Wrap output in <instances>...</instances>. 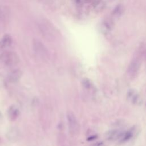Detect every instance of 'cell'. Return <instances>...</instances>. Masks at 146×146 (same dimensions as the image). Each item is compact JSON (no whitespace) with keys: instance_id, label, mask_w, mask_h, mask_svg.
<instances>
[{"instance_id":"ba28073f","label":"cell","mask_w":146,"mask_h":146,"mask_svg":"<svg viewBox=\"0 0 146 146\" xmlns=\"http://www.w3.org/2000/svg\"><path fill=\"white\" fill-rule=\"evenodd\" d=\"M114 27V22L111 18H106L102 23V30L103 33H107L111 31Z\"/></svg>"},{"instance_id":"2e32d148","label":"cell","mask_w":146,"mask_h":146,"mask_svg":"<svg viewBox=\"0 0 146 146\" xmlns=\"http://www.w3.org/2000/svg\"><path fill=\"white\" fill-rule=\"evenodd\" d=\"M41 1H42L43 2H45V1H48V0H41Z\"/></svg>"},{"instance_id":"8fae6325","label":"cell","mask_w":146,"mask_h":146,"mask_svg":"<svg viewBox=\"0 0 146 146\" xmlns=\"http://www.w3.org/2000/svg\"><path fill=\"white\" fill-rule=\"evenodd\" d=\"M124 133L121 132L119 130H112L108 131L106 135L108 140H112L121 137Z\"/></svg>"},{"instance_id":"5b68a950","label":"cell","mask_w":146,"mask_h":146,"mask_svg":"<svg viewBox=\"0 0 146 146\" xmlns=\"http://www.w3.org/2000/svg\"><path fill=\"white\" fill-rule=\"evenodd\" d=\"M140 64V60L137 58H135L131 60L128 67V74L132 79L135 78L137 75Z\"/></svg>"},{"instance_id":"6da1fadb","label":"cell","mask_w":146,"mask_h":146,"mask_svg":"<svg viewBox=\"0 0 146 146\" xmlns=\"http://www.w3.org/2000/svg\"><path fill=\"white\" fill-rule=\"evenodd\" d=\"M37 26L40 33L47 40L52 41L56 38V30L48 20L45 18L39 19L37 22Z\"/></svg>"},{"instance_id":"30bf717a","label":"cell","mask_w":146,"mask_h":146,"mask_svg":"<svg viewBox=\"0 0 146 146\" xmlns=\"http://www.w3.org/2000/svg\"><path fill=\"white\" fill-rule=\"evenodd\" d=\"M11 36L9 34H5L0 40V50H3L9 47L12 43Z\"/></svg>"},{"instance_id":"9a60e30c","label":"cell","mask_w":146,"mask_h":146,"mask_svg":"<svg viewBox=\"0 0 146 146\" xmlns=\"http://www.w3.org/2000/svg\"><path fill=\"white\" fill-rule=\"evenodd\" d=\"M102 0H92V5L94 7H97L101 3Z\"/></svg>"},{"instance_id":"5bb4252c","label":"cell","mask_w":146,"mask_h":146,"mask_svg":"<svg viewBox=\"0 0 146 146\" xmlns=\"http://www.w3.org/2000/svg\"><path fill=\"white\" fill-rule=\"evenodd\" d=\"M82 85L86 89H90L92 86V84H91V82L88 79H84L83 80Z\"/></svg>"},{"instance_id":"277c9868","label":"cell","mask_w":146,"mask_h":146,"mask_svg":"<svg viewBox=\"0 0 146 146\" xmlns=\"http://www.w3.org/2000/svg\"><path fill=\"white\" fill-rule=\"evenodd\" d=\"M68 129L72 135H76L79 130V125L75 115L71 111L68 112L67 114Z\"/></svg>"},{"instance_id":"4fadbf2b","label":"cell","mask_w":146,"mask_h":146,"mask_svg":"<svg viewBox=\"0 0 146 146\" xmlns=\"http://www.w3.org/2000/svg\"><path fill=\"white\" fill-rule=\"evenodd\" d=\"M133 134V129H131L130 130H129L128 131L126 132L125 133H124L123 136H121L122 137L121 138L120 142V143H125L127 141H128L132 136Z\"/></svg>"},{"instance_id":"9c48e42d","label":"cell","mask_w":146,"mask_h":146,"mask_svg":"<svg viewBox=\"0 0 146 146\" xmlns=\"http://www.w3.org/2000/svg\"><path fill=\"white\" fill-rule=\"evenodd\" d=\"M19 115V110L16 106H11L7 111V116L10 120H15Z\"/></svg>"},{"instance_id":"e0dca14e","label":"cell","mask_w":146,"mask_h":146,"mask_svg":"<svg viewBox=\"0 0 146 146\" xmlns=\"http://www.w3.org/2000/svg\"><path fill=\"white\" fill-rule=\"evenodd\" d=\"M0 141H1V138H0Z\"/></svg>"},{"instance_id":"7c38bea8","label":"cell","mask_w":146,"mask_h":146,"mask_svg":"<svg viewBox=\"0 0 146 146\" xmlns=\"http://www.w3.org/2000/svg\"><path fill=\"white\" fill-rule=\"evenodd\" d=\"M124 11V6L120 4L117 5L113 10L112 11V16L115 18L120 17L121 15H122Z\"/></svg>"},{"instance_id":"7a4b0ae2","label":"cell","mask_w":146,"mask_h":146,"mask_svg":"<svg viewBox=\"0 0 146 146\" xmlns=\"http://www.w3.org/2000/svg\"><path fill=\"white\" fill-rule=\"evenodd\" d=\"M19 58L17 53L13 51H5L0 54V65L10 67L17 65Z\"/></svg>"},{"instance_id":"3957f363","label":"cell","mask_w":146,"mask_h":146,"mask_svg":"<svg viewBox=\"0 0 146 146\" xmlns=\"http://www.w3.org/2000/svg\"><path fill=\"white\" fill-rule=\"evenodd\" d=\"M32 46L34 53L38 58L44 60L48 59L49 54L48 50L40 40L37 39H33Z\"/></svg>"},{"instance_id":"52a82bcc","label":"cell","mask_w":146,"mask_h":146,"mask_svg":"<svg viewBox=\"0 0 146 146\" xmlns=\"http://www.w3.org/2000/svg\"><path fill=\"white\" fill-rule=\"evenodd\" d=\"M22 72L19 69H15L9 73L7 76V80L9 82L14 83L17 82L22 77Z\"/></svg>"},{"instance_id":"8992f818","label":"cell","mask_w":146,"mask_h":146,"mask_svg":"<svg viewBox=\"0 0 146 146\" xmlns=\"http://www.w3.org/2000/svg\"><path fill=\"white\" fill-rule=\"evenodd\" d=\"M6 136L7 140L10 141L15 142L19 140L21 136V133L17 128L13 127L7 132Z\"/></svg>"}]
</instances>
